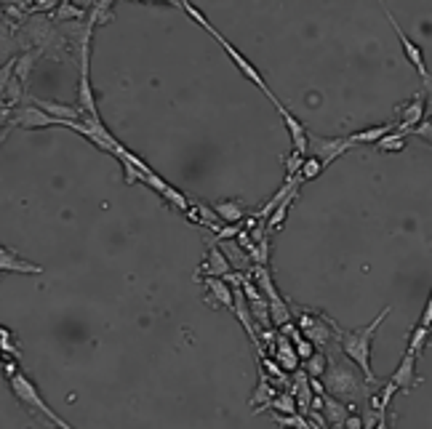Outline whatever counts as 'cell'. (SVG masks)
I'll return each mask as SVG.
<instances>
[{
    "label": "cell",
    "instance_id": "obj_5",
    "mask_svg": "<svg viewBox=\"0 0 432 429\" xmlns=\"http://www.w3.org/2000/svg\"><path fill=\"white\" fill-rule=\"evenodd\" d=\"M91 35H94V21H86L83 37L77 40V112L80 120H102L96 96L91 88Z\"/></svg>",
    "mask_w": 432,
    "mask_h": 429
},
{
    "label": "cell",
    "instance_id": "obj_21",
    "mask_svg": "<svg viewBox=\"0 0 432 429\" xmlns=\"http://www.w3.org/2000/svg\"><path fill=\"white\" fill-rule=\"evenodd\" d=\"M326 365H328V357H326V352H320V350H315V354H310L307 360L299 363V368L304 371L307 379H323Z\"/></svg>",
    "mask_w": 432,
    "mask_h": 429
},
{
    "label": "cell",
    "instance_id": "obj_27",
    "mask_svg": "<svg viewBox=\"0 0 432 429\" xmlns=\"http://www.w3.org/2000/svg\"><path fill=\"white\" fill-rule=\"evenodd\" d=\"M270 408H278L283 413H297V400H294L291 392H281V394H275L270 400Z\"/></svg>",
    "mask_w": 432,
    "mask_h": 429
},
{
    "label": "cell",
    "instance_id": "obj_11",
    "mask_svg": "<svg viewBox=\"0 0 432 429\" xmlns=\"http://www.w3.org/2000/svg\"><path fill=\"white\" fill-rule=\"evenodd\" d=\"M0 272H14V275H40L43 267L32 264L30 259H21L17 251L0 245Z\"/></svg>",
    "mask_w": 432,
    "mask_h": 429
},
{
    "label": "cell",
    "instance_id": "obj_10",
    "mask_svg": "<svg viewBox=\"0 0 432 429\" xmlns=\"http://www.w3.org/2000/svg\"><path fill=\"white\" fill-rule=\"evenodd\" d=\"M275 110L281 112L283 123H285V128H288V133H291V142H294V149H291V152H297V155H301V158H307V128H304V123H301L297 115H291V110H288L283 102L275 104Z\"/></svg>",
    "mask_w": 432,
    "mask_h": 429
},
{
    "label": "cell",
    "instance_id": "obj_12",
    "mask_svg": "<svg viewBox=\"0 0 432 429\" xmlns=\"http://www.w3.org/2000/svg\"><path fill=\"white\" fill-rule=\"evenodd\" d=\"M203 285H206V304L214 309V307H225L232 312V304H235V296H232V288L227 285L222 278H206L200 280Z\"/></svg>",
    "mask_w": 432,
    "mask_h": 429
},
{
    "label": "cell",
    "instance_id": "obj_3",
    "mask_svg": "<svg viewBox=\"0 0 432 429\" xmlns=\"http://www.w3.org/2000/svg\"><path fill=\"white\" fill-rule=\"evenodd\" d=\"M176 6H179V8H182V11H185L189 19H195V21H198V24L206 30L208 35H211L214 40H216V43H219V46H222V51L229 56V61H232V64L241 70V75H243L245 80H251V83H254V86H256V88H259V91H262L264 96L272 102V104H278V102H281L275 93L270 91V86H267V80L262 77V73H259V70H256V67H254V64H251V61H248V59H245V56L241 54V51H238V48H235L229 40H227V37L222 35V32H219V30H216V27H214V24H211V21L203 17V14H200V8H195V6H192V3H187V0H176Z\"/></svg>",
    "mask_w": 432,
    "mask_h": 429
},
{
    "label": "cell",
    "instance_id": "obj_37",
    "mask_svg": "<svg viewBox=\"0 0 432 429\" xmlns=\"http://www.w3.org/2000/svg\"><path fill=\"white\" fill-rule=\"evenodd\" d=\"M3 363H6V357H3V354H0V368H3Z\"/></svg>",
    "mask_w": 432,
    "mask_h": 429
},
{
    "label": "cell",
    "instance_id": "obj_26",
    "mask_svg": "<svg viewBox=\"0 0 432 429\" xmlns=\"http://www.w3.org/2000/svg\"><path fill=\"white\" fill-rule=\"evenodd\" d=\"M320 173H323V166H320L315 158H304V163H301V171H299V182H312V179H318Z\"/></svg>",
    "mask_w": 432,
    "mask_h": 429
},
{
    "label": "cell",
    "instance_id": "obj_8",
    "mask_svg": "<svg viewBox=\"0 0 432 429\" xmlns=\"http://www.w3.org/2000/svg\"><path fill=\"white\" fill-rule=\"evenodd\" d=\"M384 17L390 19V24H393V30H395V35H397V40H400V46H403V51H406V56H408V61H411L413 67H416V73L422 75L424 80H430V70H427V61H424V54H422V48L413 43L411 37L403 32V27L395 21L393 17V11L390 8H384Z\"/></svg>",
    "mask_w": 432,
    "mask_h": 429
},
{
    "label": "cell",
    "instance_id": "obj_34",
    "mask_svg": "<svg viewBox=\"0 0 432 429\" xmlns=\"http://www.w3.org/2000/svg\"><path fill=\"white\" fill-rule=\"evenodd\" d=\"M430 320H432V298H427V304H424V312H422L419 325H427V328H430Z\"/></svg>",
    "mask_w": 432,
    "mask_h": 429
},
{
    "label": "cell",
    "instance_id": "obj_20",
    "mask_svg": "<svg viewBox=\"0 0 432 429\" xmlns=\"http://www.w3.org/2000/svg\"><path fill=\"white\" fill-rule=\"evenodd\" d=\"M390 131H395V123H384V126H374V128H366V131H355V133H350L347 139H350V144L355 147V144H376L382 136H387Z\"/></svg>",
    "mask_w": 432,
    "mask_h": 429
},
{
    "label": "cell",
    "instance_id": "obj_18",
    "mask_svg": "<svg viewBox=\"0 0 432 429\" xmlns=\"http://www.w3.org/2000/svg\"><path fill=\"white\" fill-rule=\"evenodd\" d=\"M214 213L222 224H241L245 216V205L241 200H219L214 205Z\"/></svg>",
    "mask_w": 432,
    "mask_h": 429
},
{
    "label": "cell",
    "instance_id": "obj_15",
    "mask_svg": "<svg viewBox=\"0 0 432 429\" xmlns=\"http://www.w3.org/2000/svg\"><path fill=\"white\" fill-rule=\"evenodd\" d=\"M14 123L21 126V128L32 131V128H48V126H59V120H54L51 115H46L38 107H19V112L14 115Z\"/></svg>",
    "mask_w": 432,
    "mask_h": 429
},
{
    "label": "cell",
    "instance_id": "obj_35",
    "mask_svg": "<svg viewBox=\"0 0 432 429\" xmlns=\"http://www.w3.org/2000/svg\"><path fill=\"white\" fill-rule=\"evenodd\" d=\"M371 429H393V427H390V419H387V413H382V416L376 419V424Z\"/></svg>",
    "mask_w": 432,
    "mask_h": 429
},
{
    "label": "cell",
    "instance_id": "obj_29",
    "mask_svg": "<svg viewBox=\"0 0 432 429\" xmlns=\"http://www.w3.org/2000/svg\"><path fill=\"white\" fill-rule=\"evenodd\" d=\"M294 352H297V357H299V363H301V360H307L310 354H315V347H312L304 336H299V339L294 341Z\"/></svg>",
    "mask_w": 432,
    "mask_h": 429
},
{
    "label": "cell",
    "instance_id": "obj_38",
    "mask_svg": "<svg viewBox=\"0 0 432 429\" xmlns=\"http://www.w3.org/2000/svg\"><path fill=\"white\" fill-rule=\"evenodd\" d=\"M0 17H3V8H0Z\"/></svg>",
    "mask_w": 432,
    "mask_h": 429
},
{
    "label": "cell",
    "instance_id": "obj_24",
    "mask_svg": "<svg viewBox=\"0 0 432 429\" xmlns=\"http://www.w3.org/2000/svg\"><path fill=\"white\" fill-rule=\"evenodd\" d=\"M427 339H430V328H427V325H416V328L411 331V336H408V347H406V352L419 357V352H422L424 344H427Z\"/></svg>",
    "mask_w": 432,
    "mask_h": 429
},
{
    "label": "cell",
    "instance_id": "obj_14",
    "mask_svg": "<svg viewBox=\"0 0 432 429\" xmlns=\"http://www.w3.org/2000/svg\"><path fill=\"white\" fill-rule=\"evenodd\" d=\"M350 410H355V406H344V403L337 400V397L323 394L320 416H323V421H326V427L328 429H341V424H344V419H347Z\"/></svg>",
    "mask_w": 432,
    "mask_h": 429
},
{
    "label": "cell",
    "instance_id": "obj_32",
    "mask_svg": "<svg viewBox=\"0 0 432 429\" xmlns=\"http://www.w3.org/2000/svg\"><path fill=\"white\" fill-rule=\"evenodd\" d=\"M11 77H14V59H11L8 64H3V67H0V93L6 91V86L11 83Z\"/></svg>",
    "mask_w": 432,
    "mask_h": 429
},
{
    "label": "cell",
    "instance_id": "obj_17",
    "mask_svg": "<svg viewBox=\"0 0 432 429\" xmlns=\"http://www.w3.org/2000/svg\"><path fill=\"white\" fill-rule=\"evenodd\" d=\"M32 107H38V110H43L46 115H51L54 120H70V123H75V120H80V112H77V107H70V104H59V102H54V99H32Z\"/></svg>",
    "mask_w": 432,
    "mask_h": 429
},
{
    "label": "cell",
    "instance_id": "obj_23",
    "mask_svg": "<svg viewBox=\"0 0 432 429\" xmlns=\"http://www.w3.org/2000/svg\"><path fill=\"white\" fill-rule=\"evenodd\" d=\"M35 59H38V51H27V54H21L14 59V77L19 80L21 86L30 80V73H32V64H35Z\"/></svg>",
    "mask_w": 432,
    "mask_h": 429
},
{
    "label": "cell",
    "instance_id": "obj_36",
    "mask_svg": "<svg viewBox=\"0 0 432 429\" xmlns=\"http://www.w3.org/2000/svg\"><path fill=\"white\" fill-rule=\"evenodd\" d=\"M0 110H6V102H3V96H0Z\"/></svg>",
    "mask_w": 432,
    "mask_h": 429
},
{
    "label": "cell",
    "instance_id": "obj_31",
    "mask_svg": "<svg viewBox=\"0 0 432 429\" xmlns=\"http://www.w3.org/2000/svg\"><path fill=\"white\" fill-rule=\"evenodd\" d=\"M408 133H413V136H422L424 142H430V139H432V123H430V117H424V120H422L419 126H413V128L408 131ZM408 133H406V136H408Z\"/></svg>",
    "mask_w": 432,
    "mask_h": 429
},
{
    "label": "cell",
    "instance_id": "obj_19",
    "mask_svg": "<svg viewBox=\"0 0 432 429\" xmlns=\"http://www.w3.org/2000/svg\"><path fill=\"white\" fill-rule=\"evenodd\" d=\"M297 195H299V187H294V189H291V192H288V195L283 198V203L278 205V208H275V211H272L270 216H267V222H264V229H267V235H270V232H278V229L283 227V222H285V213H288L291 203L297 200Z\"/></svg>",
    "mask_w": 432,
    "mask_h": 429
},
{
    "label": "cell",
    "instance_id": "obj_7",
    "mask_svg": "<svg viewBox=\"0 0 432 429\" xmlns=\"http://www.w3.org/2000/svg\"><path fill=\"white\" fill-rule=\"evenodd\" d=\"M350 139L347 136H315L307 133V158H315L323 171L331 166L337 158H341L344 152H350Z\"/></svg>",
    "mask_w": 432,
    "mask_h": 429
},
{
    "label": "cell",
    "instance_id": "obj_25",
    "mask_svg": "<svg viewBox=\"0 0 432 429\" xmlns=\"http://www.w3.org/2000/svg\"><path fill=\"white\" fill-rule=\"evenodd\" d=\"M376 144H379L382 152H403V147H406V136H403L400 131H390V133L382 136Z\"/></svg>",
    "mask_w": 432,
    "mask_h": 429
},
{
    "label": "cell",
    "instance_id": "obj_9",
    "mask_svg": "<svg viewBox=\"0 0 432 429\" xmlns=\"http://www.w3.org/2000/svg\"><path fill=\"white\" fill-rule=\"evenodd\" d=\"M390 384H393L397 392H411L416 384H419V376H416V354L403 352L400 363L395 373L390 376Z\"/></svg>",
    "mask_w": 432,
    "mask_h": 429
},
{
    "label": "cell",
    "instance_id": "obj_33",
    "mask_svg": "<svg viewBox=\"0 0 432 429\" xmlns=\"http://www.w3.org/2000/svg\"><path fill=\"white\" fill-rule=\"evenodd\" d=\"M341 429H366L363 427V416L355 413V410H350L347 419H344V424H341Z\"/></svg>",
    "mask_w": 432,
    "mask_h": 429
},
{
    "label": "cell",
    "instance_id": "obj_22",
    "mask_svg": "<svg viewBox=\"0 0 432 429\" xmlns=\"http://www.w3.org/2000/svg\"><path fill=\"white\" fill-rule=\"evenodd\" d=\"M27 32H30L35 46H48V43L57 40V30H54V24H48V21H35V24H30Z\"/></svg>",
    "mask_w": 432,
    "mask_h": 429
},
{
    "label": "cell",
    "instance_id": "obj_4",
    "mask_svg": "<svg viewBox=\"0 0 432 429\" xmlns=\"http://www.w3.org/2000/svg\"><path fill=\"white\" fill-rule=\"evenodd\" d=\"M3 376H6V381H8V387H11V392H14V397L19 400L21 406H27L30 410H35V413H40V416H46L54 427H59V429H73L62 416H59L57 410L51 408L43 397H40V392H38V387L32 384V379L27 376V373L21 371L19 368V363L17 360H6L3 363Z\"/></svg>",
    "mask_w": 432,
    "mask_h": 429
},
{
    "label": "cell",
    "instance_id": "obj_6",
    "mask_svg": "<svg viewBox=\"0 0 432 429\" xmlns=\"http://www.w3.org/2000/svg\"><path fill=\"white\" fill-rule=\"evenodd\" d=\"M299 334L315 347L320 352H326L328 344H334L337 339V328L339 323H334L331 317H326L323 312H315V309H301L299 317Z\"/></svg>",
    "mask_w": 432,
    "mask_h": 429
},
{
    "label": "cell",
    "instance_id": "obj_2",
    "mask_svg": "<svg viewBox=\"0 0 432 429\" xmlns=\"http://www.w3.org/2000/svg\"><path fill=\"white\" fill-rule=\"evenodd\" d=\"M328 357V365H326V373H323V390L326 394L341 400L344 406H355L360 400H368V392H366V379L363 373L357 371L350 360H339V357Z\"/></svg>",
    "mask_w": 432,
    "mask_h": 429
},
{
    "label": "cell",
    "instance_id": "obj_1",
    "mask_svg": "<svg viewBox=\"0 0 432 429\" xmlns=\"http://www.w3.org/2000/svg\"><path fill=\"white\" fill-rule=\"evenodd\" d=\"M390 312H393L390 307L382 309V315H376L366 328H353V331L350 328H337V339L341 344L344 357L363 373L366 384H371V387H379V379L371 371V344H374V334L382 328V323L390 317Z\"/></svg>",
    "mask_w": 432,
    "mask_h": 429
},
{
    "label": "cell",
    "instance_id": "obj_30",
    "mask_svg": "<svg viewBox=\"0 0 432 429\" xmlns=\"http://www.w3.org/2000/svg\"><path fill=\"white\" fill-rule=\"evenodd\" d=\"M241 229H243L241 224H225L216 229V240H235L241 235Z\"/></svg>",
    "mask_w": 432,
    "mask_h": 429
},
{
    "label": "cell",
    "instance_id": "obj_13",
    "mask_svg": "<svg viewBox=\"0 0 432 429\" xmlns=\"http://www.w3.org/2000/svg\"><path fill=\"white\" fill-rule=\"evenodd\" d=\"M397 112H400V120L395 123V131H400L406 136L413 126H419L424 120V99L422 96H413L408 104H400Z\"/></svg>",
    "mask_w": 432,
    "mask_h": 429
},
{
    "label": "cell",
    "instance_id": "obj_16",
    "mask_svg": "<svg viewBox=\"0 0 432 429\" xmlns=\"http://www.w3.org/2000/svg\"><path fill=\"white\" fill-rule=\"evenodd\" d=\"M200 272H206V278H225L227 272H232V267H229V261L225 259L222 248L208 245L206 259H203V264H200Z\"/></svg>",
    "mask_w": 432,
    "mask_h": 429
},
{
    "label": "cell",
    "instance_id": "obj_28",
    "mask_svg": "<svg viewBox=\"0 0 432 429\" xmlns=\"http://www.w3.org/2000/svg\"><path fill=\"white\" fill-rule=\"evenodd\" d=\"M301 163H304V158L297 155V152H291V155L285 158V179H297V176H299V171H301Z\"/></svg>",
    "mask_w": 432,
    "mask_h": 429
}]
</instances>
